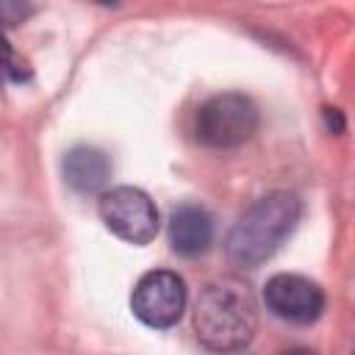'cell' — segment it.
Returning <instances> with one entry per match:
<instances>
[{"label":"cell","mask_w":355,"mask_h":355,"mask_svg":"<svg viewBox=\"0 0 355 355\" xmlns=\"http://www.w3.org/2000/svg\"><path fill=\"white\" fill-rule=\"evenodd\" d=\"M266 311L291 324H311L324 311V291L305 275L280 272L272 275L263 286Z\"/></svg>","instance_id":"cell-6"},{"label":"cell","mask_w":355,"mask_h":355,"mask_svg":"<svg viewBox=\"0 0 355 355\" xmlns=\"http://www.w3.org/2000/svg\"><path fill=\"white\" fill-rule=\"evenodd\" d=\"M97 211L105 227L128 244L144 247L158 236V208L150 194L136 186H116L103 191Z\"/></svg>","instance_id":"cell-4"},{"label":"cell","mask_w":355,"mask_h":355,"mask_svg":"<svg viewBox=\"0 0 355 355\" xmlns=\"http://www.w3.org/2000/svg\"><path fill=\"white\" fill-rule=\"evenodd\" d=\"M130 311L139 322L166 330L180 322L186 311V283L172 269H153L139 277L130 294Z\"/></svg>","instance_id":"cell-5"},{"label":"cell","mask_w":355,"mask_h":355,"mask_svg":"<svg viewBox=\"0 0 355 355\" xmlns=\"http://www.w3.org/2000/svg\"><path fill=\"white\" fill-rule=\"evenodd\" d=\"M31 14H33V6H28V3H0V25L25 22Z\"/></svg>","instance_id":"cell-10"},{"label":"cell","mask_w":355,"mask_h":355,"mask_svg":"<svg viewBox=\"0 0 355 355\" xmlns=\"http://www.w3.org/2000/svg\"><path fill=\"white\" fill-rule=\"evenodd\" d=\"M283 355H316V352H311V349H288Z\"/></svg>","instance_id":"cell-11"},{"label":"cell","mask_w":355,"mask_h":355,"mask_svg":"<svg viewBox=\"0 0 355 355\" xmlns=\"http://www.w3.org/2000/svg\"><path fill=\"white\" fill-rule=\"evenodd\" d=\"M258 105L241 92H222L205 100L194 116V136L214 150H233L252 139L258 130Z\"/></svg>","instance_id":"cell-3"},{"label":"cell","mask_w":355,"mask_h":355,"mask_svg":"<svg viewBox=\"0 0 355 355\" xmlns=\"http://www.w3.org/2000/svg\"><path fill=\"white\" fill-rule=\"evenodd\" d=\"M258 330V302L252 288L233 275L202 286L194 305L197 341L216 355L241 352Z\"/></svg>","instance_id":"cell-1"},{"label":"cell","mask_w":355,"mask_h":355,"mask_svg":"<svg viewBox=\"0 0 355 355\" xmlns=\"http://www.w3.org/2000/svg\"><path fill=\"white\" fill-rule=\"evenodd\" d=\"M0 78H6V80H25L28 78L25 64L17 61V55L8 44V39L3 36V31H0Z\"/></svg>","instance_id":"cell-9"},{"label":"cell","mask_w":355,"mask_h":355,"mask_svg":"<svg viewBox=\"0 0 355 355\" xmlns=\"http://www.w3.org/2000/svg\"><path fill=\"white\" fill-rule=\"evenodd\" d=\"M169 247L183 258L202 255L214 241V219L197 202H180L169 214Z\"/></svg>","instance_id":"cell-7"},{"label":"cell","mask_w":355,"mask_h":355,"mask_svg":"<svg viewBox=\"0 0 355 355\" xmlns=\"http://www.w3.org/2000/svg\"><path fill=\"white\" fill-rule=\"evenodd\" d=\"M64 180L78 194H100L111 178V161L103 150L78 144L64 155Z\"/></svg>","instance_id":"cell-8"},{"label":"cell","mask_w":355,"mask_h":355,"mask_svg":"<svg viewBox=\"0 0 355 355\" xmlns=\"http://www.w3.org/2000/svg\"><path fill=\"white\" fill-rule=\"evenodd\" d=\"M302 214V202L294 191L277 189L255 200L230 227L225 239V255L239 269H255L269 261L277 247L291 236Z\"/></svg>","instance_id":"cell-2"}]
</instances>
